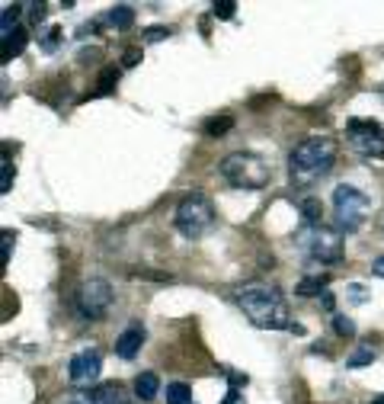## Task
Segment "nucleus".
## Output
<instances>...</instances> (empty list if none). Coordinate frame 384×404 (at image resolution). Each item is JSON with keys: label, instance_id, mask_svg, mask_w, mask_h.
Instances as JSON below:
<instances>
[{"label": "nucleus", "instance_id": "nucleus-1", "mask_svg": "<svg viewBox=\"0 0 384 404\" xmlns=\"http://www.w3.org/2000/svg\"><path fill=\"white\" fill-rule=\"evenodd\" d=\"M237 305L250 318L253 328L263 330H292V314H288L285 298L279 295V289L263 286V282H250L243 289H237Z\"/></svg>", "mask_w": 384, "mask_h": 404}, {"label": "nucleus", "instance_id": "nucleus-2", "mask_svg": "<svg viewBox=\"0 0 384 404\" xmlns=\"http://www.w3.org/2000/svg\"><path fill=\"white\" fill-rule=\"evenodd\" d=\"M336 160V141L327 135H311L288 154V174L294 186H314L333 170Z\"/></svg>", "mask_w": 384, "mask_h": 404}, {"label": "nucleus", "instance_id": "nucleus-3", "mask_svg": "<svg viewBox=\"0 0 384 404\" xmlns=\"http://www.w3.org/2000/svg\"><path fill=\"white\" fill-rule=\"evenodd\" d=\"M221 176L234 190H266L272 180V170L263 158L250 151H234L221 160Z\"/></svg>", "mask_w": 384, "mask_h": 404}, {"label": "nucleus", "instance_id": "nucleus-4", "mask_svg": "<svg viewBox=\"0 0 384 404\" xmlns=\"http://www.w3.org/2000/svg\"><path fill=\"white\" fill-rule=\"evenodd\" d=\"M298 251L311 263H339L343 260V235L336 228H327V225L301 228L298 231Z\"/></svg>", "mask_w": 384, "mask_h": 404}, {"label": "nucleus", "instance_id": "nucleus-5", "mask_svg": "<svg viewBox=\"0 0 384 404\" xmlns=\"http://www.w3.org/2000/svg\"><path fill=\"white\" fill-rule=\"evenodd\" d=\"M215 225V206L205 193H189L176 206V231L183 237H202Z\"/></svg>", "mask_w": 384, "mask_h": 404}, {"label": "nucleus", "instance_id": "nucleus-6", "mask_svg": "<svg viewBox=\"0 0 384 404\" xmlns=\"http://www.w3.org/2000/svg\"><path fill=\"white\" fill-rule=\"evenodd\" d=\"M369 196L359 190V186H336L333 190V218H336L339 231H355L362 228V221L369 218Z\"/></svg>", "mask_w": 384, "mask_h": 404}, {"label": "nucleus", "instance_id": "nucleus-7", "mask_svg": "<svg viewBox=\"0 0 384 404\" xmlns=\"http://www.w3.org/2000/svg\"><path fill=\"white\" fill-rule=\"evenodd\" d=\"M113 302H115L113 286L106 279H99V276L87 279L80 286V292H77V312H80V318H87V321H99L109 308H113Z\"/></svg>", "mask_w": 384, "mask_h": 404}, {"label": "nucleus", "instance_id": "nucleus-8", "mask_svg": "<svg viewBox=\"0 0 384 404\" xmlns=\"http://www.w3.org/2000/svg\"><path fill=\"white\" fill-rule=\"evenodd\" d=\"M346 138L362 158H384V129L375 119H349Z\"/></svg>", "mask_w": 384, "mask_h": 404}, {"label": "nucleus", "instance_id": "nucleus-9", "mask_svg": "<svg viewBox=\"0 0 384 404\" xmlns=\"http://www.w3.org/2000/svg\"><path fill=\"white\" fill-rule=\"evenodd\" d=\"M99 369H103V359H99V350H90V347H83L71 356L68 363V379L74 385H90V382L99 379Z\"/></svg>", "mask_w": 384, "mask_h": 404}, {"label": "nucleus", "instance_id": "nucleus-10", "mask_svg": "<svg viewBox=\"0 0 384 404\" xmlns=\"http://www.w3.org/2000/svg\"><path fill=\"white\" fill-rule=\"evenodd\" d=\"M141 343H144V328L135 321V324H128V328L119 334V340H115V356L135 359L138 353H141Z\"/></svg>", "mask_w": 384, "mask_h": 404}, {"label": "nucleus", "instance_id": "nucleus-11", "mask_svg": "<svg viewBox=\"0 0 384 404\" xmlns=\"http://www.w3.org/2000/svg\"><path fill=\"white\" fill-rule=\"evenodd\" d=\"M378 353H381V343H375V340H362L359 347H355V350L346 356V366H349V369L371 366V363L378 359Z\"/></svg>", "mask_w": 384, "mask_h": 404}, {"label": "nucleus", "instance_id": "nucleus-12", "mask_svg": "<svg viewBox=\"0 0 384 404\" xmlns=\"http://www.w3.org/2000/svg\"><path fill=\"white\" fill-rule=\"evenodd\" d=\"M90 398H93V404H128V395L119 382H106V385L93 389Z\"/></svg>", "mask_w": 384, "mask_h": 404}, {"label": "nucleus", "instance_id": "nucleus-13", "mask_svg": "<svg viewBox=\"0 0 384 404\" xmlns=\"http://www.w3.org/2000/svg\"><path fill=\"white\" fill-rule=\"evenodd\" d=\"M135 395L141 398V401H154V398L160 395V379L154 372H141L135 379Z\"/></svg>", "mask_w": 384, "mask_h": 404}, {"label": "nucleus", "instance_id": "nucleus-14", "mask_svg": "<svg viewBox=\"0 0 384 404\" xmlns=\"http://www.w3.org/2000/svg\"><path fill=\"white\" fill-rule=\"evenodd\" d=\"M106 23L115 26V29H128V26L135 23V7L115 4V7H109V13H106Z\"/></svg>", "mask_w": 384, "mask_h": 404}, {"label": "nucleus", "instance_id": "nucleus-15", "mask_svg": "<svg viewBox=\"0 0 384 404\" xmlns=\"http://www.w3.org/2000/svg\"><path fill=\"white\" fill-rule=\"evenodd\" d=\"M327 282H330V276L327 273H317V276H304L298 286H294V292L301 298H311V295H320V292L327 289Z\"/></svg>", "mask_w": 384, "mask_h": 404}, {"label": "nucleus", "instance_id": "nucleus-16", "mask_svg": "<svg viewBox=\"0 0 384 404\" xmlns=\"http://www.w3.org/2000/svg\"><path fill=\"white\" fill-rule=\"evenodd\" d=\"M301 218H304V228H317L320 225V215H324V206H320V199H314V196H308V199H301Z\"/></svg>", "mask_w": 384, "mask_h": 404}, {"label": "nucleus", "instance_id": "nucleus-17", "mask_svg": "<svg viewBox=\"0 0 384 404\" xmlns=\"http://www.w3.org/2000/svg\"><path fill=\"white\" fill-rule=\"evenodd\" d=\"M3 42V52H0V58L3 62H10L13 55H20L26 48V42H29V36H26V29H16L13 36H7V39H0Z\"/></svg>", "mask_w": 384, "mask_h": 404}, {"label": "nucleus", "instance_id": "nucleus-18", "mask_svg": "<svg viewBox=\"0 0 384 404\" xmlns=\"http://www.w3.org/2000/svg\"><path fill=\"white\" fill-rule=\"evenodd\" d=\"M115 84H119V68H115V64H109V68L99 71V81H97V90H93V97H106V93H113Z\"/></svg>", "mask_w": 384, "mask_h": 404}, {"label": "nucleus", "instance_id": "nucleus-19", "mask_svg": "<svg viewBox=\"0 0 384 404\" xmlns=\"http://www.w3.org/2000/svg\"><path fill=\"white\" fill-rule=\"evenodd\" d=\"M20 13H23L20 4H7V7H3V16H0V39H7V36L16 32V20H20Z\"/></svg>", "mask_w": 384, "mask_h": 404}, {"label": "nucleus", "instance_id": "nucleus-20", "mask_svg": "<svg viewBox=\"0 0 384 404\" xmlns=\"http://www.w3.org/2000/svg\"><path fill=\"white\" fill-rule=\"evenodd\" d=\"M231 125H234L231 116H211V119L202 123V132L208 138H218V135H225V132H231Z\"/></svg>", "mask_w": 384, "mask_h": 404}, {"label": "nucleus", "instance_id": "nucleus-21", "mask_svg": "<svg viewBox=\"0 0 384 404\" xmlns=\"http://www.w3.org/2000/svg\"><path fill=\"white\" fill-rule=\"evenodd\" d=\"M189 385L186 382H170L166 385V404H189Z\"/></svg>", "mask_w": 384, "mask_h": 404}, {"label": "nucleus", "instance_id": "nucleus-22", "mask_svg": "<svg viewBox=\"0 0 384 404\" xmlns=\"http://www.w3.org/2000/svg\"><path fill=\"white\" fill-rule=\"evenodd\" d=\"M333 330H336L339 337H355V324L346 314H336V318H333Z\"/></svg>", "mask_w": 384, "mask_h": 404}, {"label": "nucleus", "instance_id": "nucleus-23", "mask_svg": "<svg viewBox=\"0 0 384 404\" xmlns=\"http://www.w3.org/2000/svg\"><path fill=\"white\" fill-rule=\"evenodd\" d=\"M234 10H237V4H234V0H218V4L211 7V13L218 16V20H234Z\"/></svg>", "mask_w": 384, "mask_h": 404}, {"label": "nucleus", "instance_id": "nucleus-24", "mask_svg": "<svg viewBox=\"0 0 384 404\" xmlns=\"http://www.w3.org/2000/svg\"><path fill=\"white\" fill-rule=\"evenodd\" d=\"M58 42H61V29H58V26H48L45 36H42V48H45V52H55Z\"/></svg>", "mask_w": 384, "mask_h": 404}, {"label": "nucleus", "instance_id": "nucleus-25", "mask_svg": "<svg viewBox=\"0 0 384 404\" xmlns=\"http://www.w3.org/2000/svg\"><path fill=\"white\" fill-rule=\"evenodd\" d=\"M166 36H170L166 26H148V29H144V42H164Z\"/></svg>", "mask_w": 384, "mask_h": 404}, {"label": "nucleus", "instance_id": "nucleus-26", "mask_svg": "<svg viewBox=\"0 0 384 404\" xmlns=\"http://www.w3.org/2000/svg\"><path fill=\"white\" fill-rule=\"evenodd\" d=\"M10 186H13V164L3 160V170H0V193H10Z\"/></svg>", "mask_w": 384, "mask_h": 404}, {"label": "nucleus", "instance_id": "nucleus-27", "mask_svg": "<svg viewBox=\"0 0 384 404\" xmlns=\"http://www.w3.org/2000/svg\"><path fill=\"white\" fill-rule=\"evenodd\" d=\"M138 62H141V48H138V46L125 48V55H122V64H125V68H135Z\"/></svg>", "mask_w": 384, "mask_h": 404}, {"label": "nucleus", "instance_id": "nucleus-28", "mask_svg": "<svg viewBox=\"0 0 384 404\" xmlns=\"http://www.w3.org/2000/svg\"><path fill=\"white\" fill-rule=\"evenodd\" d=\"M13 241H16L13 231H3V237H0V247H3V263H10V251H13Z\"/></svg>", "mask_w": 384, "mask_h": 404}, {"label": "nucleus", "instance_id": "nucleus-29", "mask_svg": "<svg viewBox=\"0 0 384 404\" xmlns=\"http://www.w3.org/2000/svg\"><path fill=\"white\" fill-rule=\"evenodd\" d=\"M227 379H231V389H243V385L250 382L243 372H227Z\"/></svg>", "mask_w": 384, "mask_h": 404}, {"label": "nucleus", "instance_id": "nucleus-30", "mask_svg": "<svg viewBox=\"0 0 384 404\" xmlns=\"http://www.w3.org/2000/svg\"><path fill=\"white\" fill-rule=\"evenodd\" d=\"M221 404H243V395H241L237 389H231V391H227V398H225Z\"/></svg>", "mask_w": 384, "mask_h": 404}, {"label": "nucleus", "instance_id": "nucleus-31", "mask_svg": "<svg viewBox=\"0 0 384 404\" xmlns=\"http://www.w3.org/2000/svg\"><path fill=\"white\" fill-rule=\"evenodd\" d=\"M64 404H93V398H90V391H87V395H74L71 401H64Z\"/></svg>", "mask_w": 384, "mask_h": 404}, {"label": "nucleus", "instance_id": "nucleus-32", "mask_svg": "<svg viewBox=\"0 0 384 404\" xmlns=\"http://www.w3.org/2000/svg\"><path fill=\"white\" fill-rule=\"evenodd\" d=\"M349 292H353V302H365V289L362 286H349Z\"/></svg>", "mask_w": 384, "mask_h": 404}, {"label": "nucleus", "instance_id": "nucleus-33", "mask_svg": "<svg viewBox=\"0 0 384 404\" xmlns=\"http://www.w3.org/2000/svg\"><path fill=\"white\" fill-rule=\"evenodd\" d=\"M32 20H42V16H45V4H32Z\"/></svg>", "mask_w": 384, "mask_h": 404}, {"label": "nucleus", "instance_id": "nucleus-34", "mask_svg": "<svg viewBox=\"0 0 384 404\" xmlns=\"http://www.w3.org/2000/svg\"><path fill=\"white\" fill-rule=\"evenodd\" d=\"M371 273H375V276H381V279H384V257H378L375 263H371Z\"/></svg>", "mask_w": 384, "mask_h": 404}, {"label": "nucleus", "instance_id": "nucleus-35", "mask_svg": "<svg viewBox=\"0 0 384 404\" xmlns=\"http://www.w3.org/2000/svg\"><path fill=\"white\" fill-rule=\"evenodd\" d=\"M320 305H324L327 312H333V295H330V292H324V295H320Z\"/></svg>", "mask_w": 384, "mask_h": 404}, {"label": "nucleus", "instance_id": "nucleus-36", "mask_svg": "<svg viewBox=\"0 0 384 404\" xmlns=\"http://www.w3.org/2000/svg\"><path fill=\"white\" fill-rule=\"evenodd\" d=\"M375 404H384V395H381V398H378V401H375Z\"/></svg>", "mask_w": 384, "mask_h": 404}]
</instances>
